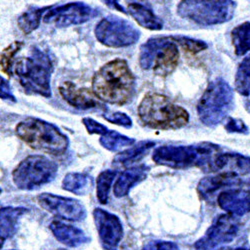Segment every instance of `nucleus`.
Listing matches in <instances>:
<instances>
[{"label": "nucleus", "instance_id": "obj_1", "mask_svg": "<svg viewBox=\"0 0 250 250\" xmlns=\"http://www.w3.org/2000/svg\"><path fill=\"white\" fill-rule=\"evenodd\" d=\"M91 89L100 101L122 106L135 93V76L126 60L116 58L95 72Z\"/></svg>", "mask_w": 250, "mask_h": 250}, {"label": "nucleus", "instance_id": "obj_2", "mask_svg": "<svg viewBox=\"0 0 250 250\" xmlns=\"http://www.w3.org/2000/svg\"><path fill=\"white\" fill-rule=\"evenodd\" d=\"M137 112L142 124L152 129H179L189 121L188 112L159 93L151 92L145 95Z\"/></svg>", "mask_w": 250, "mask_h": 250}, {"label": "nucleus", "instance_id": "obj_3", "mask_svg": "<svg viewBox=\"0 0 250 250\" xmlns=\"http://www.w3.org/2000/svg\"><path fill=\"white\" fill-rule=\"evenodd\" d=\"M13 67L20 85L26 93L51 97L50 80L53 64L46 53L32 47L30 56L18 59Z\"/></svg>", "mask_w": 250, "mask_h": 250}, {"label": "nucleus", "instance_id": "obj_4", "mask_svg": "<svg viewBox=\"0 0 250 250\" xmlns=\"http://www.w3.org/2000/svg\"><path fill=\"white\" fill-rule=\"evenodd\" d=\"M219 153V147L212 143L196 145H166L157 147L152 155L153 161L173 169L200 167L208 171L213 158Z\"/></svg>", "mask_w": 250, "mask_h": 250}, {"label": "nucleus", "instance_id": "obj_5", "mask_svg": "<svg viewBox=\"0 0 250 250\" xmlns=\"http://www.w3.org/2000/svg\"><path fill=\"white\" fill-rule=\"evenodd\" d=\"M15 134L30 148L53 155L63 154L69 145L68 137L56 125L34 117L19 122Z\"/></svg>", "mask_w": 250, "mask_h": 250}, {"label": "nucleus", "instance_id": "obj_6", "mask_svg": "<svg viewBox=\"0 0 250 250\" xmlns=\"http://www.w3.org/2000/svg\"><path fill=\"white\" fill-rule=\"evenodd\" d=\"M233 107V89L225 80L217 78L209 82L202 94L197 105V113L204 125L213 127L224 121Z\"/></svg>", "mask_w": 250, "mask_h": 250}, {"label": "nucleus", "instance_id": "obj_7", "mask_svg": "<svg viewBox=\"0 0 250 250\" xmlns=\"http://www.w3.org/2000/svg\"><path fill=\"white\" fill-rule=\"evenodd\" d=\"M178 45L171 37H153L140 46L139 64L144 70L167 76L178 65Z\"/></svg>", "mask_w": 250, "mask_h": 250}, {"label": "nucleus", "instance_id": "obj_8", "mask_svg": "<svg viewBox=\"0 0 250 250\" xmlns=\"http://www.w3.org/2000/svg\"><path fill=\"white\" fill-rule=\"evenodd\" d=\"M233 0H181L177 13L200 25H217L230 21L235 12Z\"/></svg>", "mask_w": 250, "mask_h": 250}, {"label": "nucleus", "instance_id": "obj_9", "mask_svg": "<svg viewBox=\"0 0 250 250\" xmlns=\"http://www.w3.org/2000/svg\"><path fill=\"white\" fill-rule=\"evenodd\" d=\"M57 171V164L46 156L29 155L14 168L12 179L19 189L33 190L51 182Z\"/></svg>", "mask_w": 250, "mask_h": 250}, {"label": "nucleus", "instance_id": "obj_10", "mask_svg": "<svg viewBox=\"0 0 250 250\" xmlns=\"http://www.w3.org/2000/svg\"><path fill=\"white\" fill-rule=\"evenodd\" d=\"M98 42L111 48L128 47L140 38V31L127 20L115 15L101 19L94 29Z\"/></svg>", "mask_w": 250, "mask_h": 250}, {"label": "nucleus", "instance_id": "obj_11", "mask_svg": "<svg viewBox=\"0 0 250 250\" xmlns=\"http://www.w3.org/2000/svg\"><path fill=\"white\" fill-rule=\"evenodd\" d=\"M239 227L235 216L228 213L219 215L205 234L195 242L194 247L196 250H222L236 238Z\"/></svg>", "mask_w": 250, "mask_h": 250}, {"label": "nucleus", "instance_id": "obj_12", "mask_svg": "<svg viewBox=\"0 0 250 250\" xmlns=\"http://www.w3.org/2000/svg\"><path fill=\"white\" fill-rule=\"evenodd\" d=\"M99 12L83 2H70L51 7L44 15L43 21L56 27H68L85 23L97 16Z\"/></svg>", "mask_w": 250, "mask_h": 250}, {"label": "nucleus", "instance_id": "obj_13", "mask_svg": "<svg viewBox=\"0 0 250 250\" xmlns=\"http://www.w3.org/2000/svg\"><path fill=\"white\" fill-rule=\"evenodd\" d=\"M38 204L50 214L69 221H81L86 217V209L79 200L42 193L37 197Z\"/></svg>", "mask_w": 250, "mask_h": 250}, {"label": "nucleus", "instance_id": "obj_14", "mask_svg": "<svg viewBox=\"0 0 250 250\" xmlns=\"http://www.w3.org/2000/svg\"><path fill=\"white\" fill-rule=\"evenodd\" d=\"M222 210L233 216H242L250 212V180H238L227 187L217 197Z\"/></svg>", "mask_w": 250, "mask_h": 250}, {"label": "nucleus", "instance_id": "obj_15", "mask_svg": "<svg viewBox=\"0 0 250 250\" xmlns=\"http://www.w3.org/2000/svg\"><path fill=\"white\" fill-rule=\"evenodd\" d=\"M93 218L103 248L116 250L123 237V227L120 219L101 208H95Z\"/></svg>", "mask_w": 250, "mask_h": 250}, {"label": "nucleus", "instance_id": "obj_16", "mask_svg": "<svg viewBox=\"0 0 250 250\" xmlns=\"http://www.w3.org/2000/svg\"><path fill=\"white\" fill-rule=\"evenodd\" d=\"M58 90L61 97L74 108L80 110L105 109L92 89L78 87L71 81H65L59 85Z\"/></svg>", "mask_w": 250, "mask_h": 250}, {"label": "nucleus", "instance_id": "obj_17", "mask_svg": "<svg viewBox=\"0 0 250 250\" xmlns=\"http://www.w3.org/2000/svg\"><path fill=\"white\" fill-rule=\"evenodd\" d=\"M209 172H227L237 176L250 173V157L239 153H218L212 160Z\"/></svg>", "mask_w": 250, "mask_h": 250}, {"label": "nucleus", "instance_id": "obj_18", "mask_svg": "<svg viewBox=\"0 0 250 250\" xmlns=\"http://www.w3.org/2000/svg\"><path fill=\"white\" fill-rule=\"evenodd\" d=\"M149 167L146 165H136L124 170L116 179L113 192L116 197L126 196L133 187L146 179L149 172Z\"/></svg>", "mask_w": 250, "mask_h": 250}, {"label": "nucleus", "instance_id": "obj_19", "mask_svg": "<svg viewBox=\"0 0 250 250\" xmlns=\"http://www.w3.org/2000/svg\"><path fill=\"white\" fill-rule=\"evenodd\" d=\"M49 228L54 237L68 247H78L89 241V237L82 229L61 221H52Z\"/></svg>", "mask_w": 250, "mask_h": 250}, {"label": "nucleus", "instance_id": "obj_20", "mask_svg": "<svg viewBox=\"0 0 250 250\" xmlns=\"http://www.w3.org/2000/svg\"><path fill=\"white\" fill-rule=\"evenodd\" d=\"M238 180L239 176L235 174L219 172L215 175L202 178L197 185V191L202 198H207L223 187H229L235 184Z\"/></svg>", "mask_w": 250, "mask_h": 250}, {"label": "nucleus", "instance_id": "obj_21", "mask_svg": "<svg viewBox=\"0 0 250 250\" xmlns=\"http://www.w3.org/2000/svg\"><path fill=\"white\" fill-rule=\"evenodd\" d=\"M28 209L24 207L0 208V237L5 239L14 236L18 229V222Z\"/></svg>", "mask_w": 250, "mask_h": 250}, {"label": "nucleus", "instance_id": "obj_22", "mask_svg": "<svg viewBox=\"0 0 250 250\" xmlns=\"http://www.w3.org/2000/svg\"><path fill=\"white\" fill-rule=\"evenodd\" d=\"M127 13L143 28L149 30H161L163 21L154 12L141 3H130L127 6Z\"/></svg>", "mask_w": 250, "mask_h": 250}, {"label": "nucleus", "instance_id": "obj_23", "mask_svg": "<svg viewBox=\"0 0 250 250\" xmlns=\"http://www.w3.org/2000/svg\"><path fill=\"white\" fill-rule=\"evenodd\" d=\"M155 146L153 141H140L137 144L131 146L118 154L113 158V165L116 166H129L133 163L140 161L144 156Z\"/></svg>", "mask_w": 250, "mask_h": 250}, {"label": "nucleus", "instance_id": "obj_24", "mask_svg": "<svg viewBox=\"0 0 250 250\" xmlns=\"http://www.w3.org/2000/svg\"><path fill=\"white\" fill-rule=\"evenodd\" d=\"M92 178L85 173H68L62 181V188L76 195H85L92 188Z\"/></svg>", "mask_w": 250, "mask_h": 250}, {"label": "nucleus", "instance_id": "obj_25", "mask_svg": "<svg viewBox=\"0 0 250 250\" xmlns=\"http://www.w3.org/2000/svg\"><path fill=\"white\" fill-rule=\"evenodd\" d=\"M52 6L34 7L26 10L18 17V20H17L18 27L26 35L32 33L34 30H36L39 27L45 13Z\"/></svg>", "mask_w": 250, "mask_h": 250}, {"label": "nucleus", "instance_id": "obj_26", "mask_svg": "<svg viewBox=\"0 0 250 250\" xmlns=\"http://www.w3.org/2000/svg\"><path fill=\"white\" fill-rule=\"evenodd\" d=\"M232 43L237 56H243L250 51V22H244L231 31Z\"/></svg>", "mask_w": 250, "mask_h": 250}, {"label": "nucleus", "instance_id": "obj_27", "mask_svg": "<svg viewBox=\"0 0 250 250\" xmlns=\"http://www.w3.org/2000/svg\"><path fill=\"white\" fill-rule=\"evenodd\" d=\"M99 142L105 149L116 152L124 147L131 146L135 143V139L120 134L114 130H108L106 134L101 136Z\"/></svg>", "mask_w": 250, "mask_h": 250}, {"label": "nucleus", "instance_id": "obj_28", "mask_svg": "<svg viewBox=\"0 0 250 250\" xmlns=\"http://www.w3.org/2000/svg\"><path fill=\"white\" fill-rule=\"evenodd\" d=\"M235 89L243 96L250 94V54L242 60L238 66L235 75Z\"/></svg>", "mask_w": 250, "mask_h": 250}, {"label": "nucleus", "instance_id": "obj_29", "mask_svg": "<svg viewBox=\"0 0 250 250\" xmlns=\"http://www.w3.org/2000/svg\"><path fill=\"white\" fill-rule=\"evenodd\" d=\"M117 175L115 170H104L97 177V198L101 204H106L108 202L109 190L114 181V178Z\"/></svg>", "mask_w": 250, "mask_h": 250}, {"label": "nucleus", "instance_id": "obj_30", "mask_svg": "<svg viewBox=\"0 0 250 250\" xmlns=\"http://www.w3.org/2000/svg\"><path fill=\"white\" fill-rule=\"evenodd\" d=\"M23 47L22 41H13L0 54V70L7 76L12 75V68L14 66V57Z\"/></svg>", "mask_w": 250, "mask_h": 250}, {"label": "nucleus", "instance_id": "obj_31", "mask_svg": "<svg viewBox=\"0 0 250 250\" xmlns=\"http://www.w3.org/2000/svg\"><path fill=\"white\" fill-rule=\"evenodd\" d=\"M172 39L175 41L177 45H180L185 51L196 54L207 48V44L202 40L186 37V36H172Z\"/></svg>", "mask_w": 250, "mask_h": 250}, {"label": "nucleus", "instance_id": "obj_32", "mask_svg": "<svg viewBox=\"0 0 250 250\" xmlns=\"http://www.w3.org/2000/svg\"><path fill=\"white\" fill-rule=\"evenodd\" d=\"M102 117L106 121L119 125V126L125 128H131L132 127V120L131 118L123 112H105L102 114Z\"/></svg>", "mask_w": 250, "mask_h": 250}, {"label": "nucleus", "instance_id": "obj_33", "mask_svg": "<svg viewBox=\"0 0 250 250\" xmlns=\"http://www.w3.org/2000/svg\"><path fill=\"white\" fill-rule=\"evenodd\" d=\"M82 123L84 124V126L89 134H98V135H104L108 132V128L106 126H104L103 124L97 122L96 120L90 118V117H85L82 119Z\"/></svg>", "mask_w": 250, "mask_h": 250}, {"label": "nucleus", "instance_id": "obj_34", "mask_svg": "<svg viewBox=\"0 0 250 250\" xmlns=\"http://www.w3.org/2000/svg\"><path fill=\"white\" fill-rule=\"evenodd\" d=\"M141 250H180L179 246L172 241L153 240L145 244Z\"/></svg>", "mask_w": 250, "mask_h": 250}, {"label": "nucleus", "instance_id": "obj_35", "mask_svg": "<svg viewBox=\"0 0 250 250\" xmlns=\"http://www.w3.org/2000/svg\"><path fill=\"white\" fill-rule=\"evenodd\" d=\"M225 129L229 133L247 134L249 132L247 125L244 123V121L237 118H229L226 122Z\"/></svg>", "mask_w": 250, "mask_h": 250}, {"label": "nucleus", "instance_id": "obj_36", "mask_svg": "<svg viewBox=\"0 0 250 250\" xmlns=\"http://www.w3.org/2000/svg\"><path fill=\"white\" fill-rule=\"evenodd\" d=\"M0 99L15 103L17 100L11 91L9 83L0 75Z\"/></svg>", "mask_w": 250, "mask_h": 250}, {"label": "nucleus", "instance_id": "obj_37", "mask_svg": "<svg viewBox=\"0 0 250 250\" xmlns=\"http://www.w3.org/2000/svg\"><path fill=\"white\" fill-rule=\"evenodd\" d=\"M102 1L104 2V4H105L106 6H108L109 8H111L113 10H117V11L125 13V14L127 13V11L123 8V6L120 5V3L118 2V0H102Z\"/></svg>", "mask_w": 250, "mask_h": 250}, {"label": "nucleus", "instance_id": "obj_38", "mask_svg": "<svg viewBox=\"0 0 250 250\" xmlns=\"http://www.w3.org/2000/svg\"><path fill=\"white\" fill-rule=\"evenodd\" d=\"M3 242H4V239L0 237V250H1V248L3 246Z\"/></svg>", "mask_w": 250, "mask_h": 250}, {"label": "nucleus", "instance_id": "obj_39", "mask_svg": "<svg viewBox=\"0 0 250 250\" xmlns=\"http://www.w3.org/2000/svg\"><path fill=\"white\" fill-rule=\"evenodd\" d=\"M234 250H250L249 248H244V247H239V248H236Z\"/></svg>", "mask_w": 250, "mask_h": 250}, {"label": "nucleus", "instance_id": "obj_40", "mask_svg": "<svg viewBox=\"0 0 250 250\" xmlns=\"http://www.w3.org/2000/svg\"><path fill=\"white\" fill-rule=\"evenodd\" d=\"M247 108H248V111L250 112V99H249V101L247 103Z\"/></svg>", "mask_w": 250, "mask_h": 250}, {"label": "nucleus", "instance_id": "obj_41", "mask_svg": "<svg viewBox=\"0 0 250 250\" xmlns=\"http://www.w3.org/2000/svg\"><path fill=\"white\" fill-rule=\"evenodd\" d=\"M0 193H1V189H0Z\"/></svg>", "mask_w": 250, "mask_h": 250}, {"label": "nucleus", "instance_id": "obj_42", "mask_svg": "<svg viewBox=\"0 0 250 250\" xmlns=\"http://www.w3.org/2000/svg\"><path fill=\"white\" fill-rule=\"evenodd\" d=\"M59 250H64V249H59Z\"/></svg>", "mask_w": 250, "mask_h": 250}]
</instances>
